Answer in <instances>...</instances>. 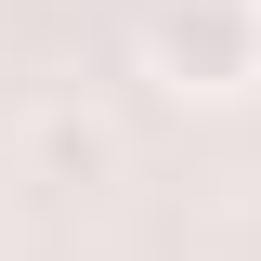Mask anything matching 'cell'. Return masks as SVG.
Wrapping results in <instances>:
<instances>
[{"instance_id": "cell-2", "label": "cell", "mask_w": 261, "mask_h": 261, "mask_svg": "<svg viewBox=\"0 0 261 261\" xmlns=\"http://www.w3.org/2000/svg\"><path fill=\"white\" fill-rule=\"evenodd\" d=\"M27 170H39V183H65V196H92V183H118V170H130V144H118L105 105H39V118H27Z\"/></svg>"}, {"instance_id": "cell-1", "label": "cell", "mask_w": 261, "mask_h": 261, "mask_svg": "<svg viewBox=\"0 0 261 261\" xmlns=\"http://www.w3.org/2000/svg\"><path fill=\"white\" fill-rule=\"evenodd\" d=\"M144 65L196 105L261 92V0H144Z\"/></svg>"}]
</instances>
